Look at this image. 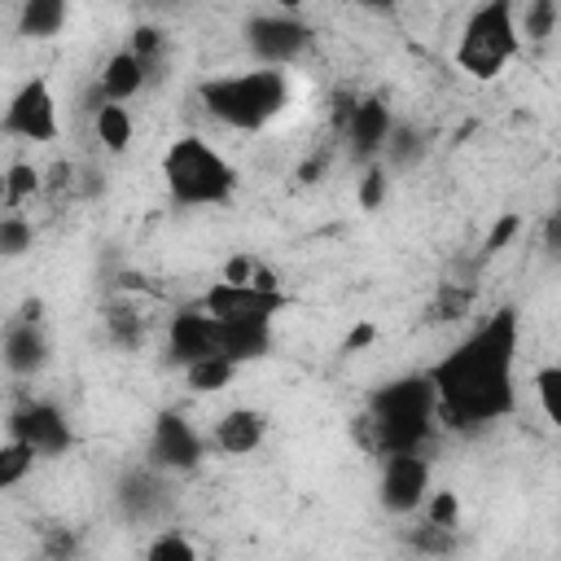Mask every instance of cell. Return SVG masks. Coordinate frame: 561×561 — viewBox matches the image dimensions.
<instances>
[{
    "mask_svg": "<svg viewBox=\"0 0 561 561\" xmlns=\"http://www.w3.org/2000/svg\"><path fill=\"white\" fill-rule=\"evenodd\" d=\"M210 355H219V320L206 316L202 307L175 311L167 329V364L193 368L197 359H210Z\"/></svg>",
    "mask_w": 561,
    "mask_h": 561,
    "instance_id": "7c38bea8",
    "label": "cell"
},
{
    "mask_svg": "<svg viewBox=\"0 0 561 561\" xmlns=\"http://www.w3.org/2000/svg\"><path fill=\"white\" fill-rule=\"evenodd\" d=\"M552 22H557V4H548V0H535V4L517 9V31H522V39H548V35H552Z\"/></svg>",
    "mask_w": 561,
    "mask_h": 561,
    "instance_id": "f546056e",
    "label": "cell"
},
{
    "mask_svg": "<svg viewBox=\"0 0 561 561\" xmlns=\"http://www.w3.org/2000/svg\"><path fill=\"white\" fill-rule=\"evenodd\" d=\"M535 399H539L543 416L561 430V359H557V364H543V368L535 373Z\"/></svg>",
    "mask_w": 561,
    "mask_h": 561,
    "instance_id": "83f0119b",
    "label": "cell"
},
{
    "mask_svg": "<svg viewBox=\"0 0 561 561\" xmlns=\"http://www.w3.org/2000/svg\"><path fill=\"white\" fill-rule=\"evenodd\" d=\"M162 180L180 206H224L237 193L232 162L202 136H175L162 153Z\"/></svg>",
    "mask_w": 561,
    "mask_h": 561,
    "instance_id": "277c9868",
    "label": "cell"
},
{
    "mask_svg": "<svg viewBox=\"0 0 561 561\" xmlns=\"http://www.w3.org/2000/svg\"><path fill=\"white\" fill-rule=\"evenodd\" d=\"M145 561H202V552H197V543L184 535V530H158L153 539H149V548H145Z\"/></svg>",
    "mask_w": 561,
    "mask_h": 561,
    "instance_id": "cb8c5ba5",
    "label": "cell"
},
{
    "mask_svg": "<svg viewBox=\"0 0 561 561\" xmlns=\"http://www.w3.org/2000/svg\"><path fill=\"white\" fill-rule=\"evenodd\" d=\"M522 53V31H517V9L508 0H486L478 4L456 39V70H465L478 83H491L504 75V66Z\"/></svg>",
    "mask_w": 561,
    "mask_h": 561,
    "instance_id": "5b68a950",
    "label": "cell"
},
{
    "mask_svg": "<svg viewBox=\"0 0 561 561\" xmlns=\"http://www.w3.org/2000/svg\"><path fill=\"white\" fill-rule=\"evenodd\" d=\"M517 232H522V215H500L495 228L486 232V245H482V250H486V254H500V250H508V241H513Z\"/></svg>",
    "mask_w": 561,
    "mask_h": 561,
    "instance_id": "836d02e7",
    "label": "cell"
},
{
    "mask_svg": "<svg viewBox=\"0 0 561 561\" xmlns=\"http://www.w3.org/2000/svg\"><path fill=\"white\" fill-rule=\"evenodd\" d=\"M66 22H70V9L61 0H26L18 9V31L26 39H53V35H61Z\"/></svg>",
    "mask_w": 561,
    "mask_h": 561,
    "instance_id": "d6986e66",
    "label": "cell"
},
{
    "mask_svg": "<svg viewBox=\"0 0 561 561\" xmlns=\"http://www.w3.org/2000/svg\"><path fill=\"white\" fill-rule=\"evenodd\" d=\"M197 307L206 316H215L219 324H272L289 307V298H285V289H259V285H224V280H215L197 298Z\"/></svg>",
    "mask_w": 561,
    "mask_h": 561,
    "instance_id": "8992f818",
    "label": "cell"
},
{
    "mask_svg": "<svg viewBox=\"0 0 561 561\" xmlns=\"http://www.w3.org/2000/svg\"><path fill=\"white\" fill-rule=\"evenodd\" d=\"M469 311V289H451V285H443V302L434 307V320H451V316H465Z\"/></svg>",
    "mask_w": 561,
    "mask_h": 561,
    "instance_id": "e575fe53",
    "label": "cell"
},
{
    "mask_svg": "<svg viewBox=\"0 0 561 561\" xmlns=\"http://www.w3.org/2000/svg\"><path fill=\"white\" fill-rule=\"evenodd\" d=\"M307 44H311V26L294 13H254L245 22V48L259 57V66L285 70L307 53Z\"/></svg>",
    "mask_w": 561,
    "mask_h": 561,
    "instance_id": "ba28073f",
    "label": "cell"
},
{
    "mask_svg": "<svg viewBox=\"0 0 561 561\" xmlns=\"http://www.w3.org/2000/svg\"><path fill=\"white\" fill-rule=\"evenodd\" d=\"M31 245H35V224L22 210H9L0 219V254L4 259H22Z\"/></svg>",
    "mask_w": 561,
    "mask_h": 561,
    "instance_id": "484cf974",
    "label": "cell"
},
{
    "mask_svg": "<svg viewBox=\"0 0 561 561\" xmlns=\"http://www.w3.org/2000/svg\"><path fill=\"white\" fill-rule=\"evenodd\" d=\"M197 101L215 123H224L232 131H263L285 114L289 79H285V70H272V66L215 75L197 88Z\"/></svg>",
    "mask_w": 561,
    "mask_h": 561,
    "instance_id": "3957f363",
    "label": "cell"
},
{
    "mask_svg": "<svg viewBox=\"0 0 561 561\" xmlns=\"http://www.w3.org/2000/svg\"><path fill=\"white\" fill-rule=\"evenodd\" d=\"M92 131H96V140H101L105 153H127L131 149V136H136V118H131L127 105L105 101V105L92 110Z\"/></svg>",
    "mask_w": 561,
    "mask_h": 561,
    "instance_id": "ac0fdd59",
    "label": "cell"
},
{
    "mask_svg": "<svg viewBox=\"0 0 561 561\" xmlns=\"http://www.w3.org/2000/svg\"><path fill=\"white\" fill-rule=\"evenodd\" d=\"M206 456V438L193 430L188 416L180 412H162L153 421V434H149V469H162V473H188L197 469Z\"/></svg>",
    "mask_w": 561,
    "mask_h": 561,
    "instance_id": "30bf717a",
    "label": "cell"
},
{
    "mask_svg": "<svg viewBox=\"0 0 561 561\" xmlns=\"http://www.w3.org/2000/svg\"><path fill=\"white\" fill-rule=\"evenodd\" d=\"M548 241L552 245H561V206L552 210V219H548Z\"/></svg>",
    "mask_w": 561,
    "mask_h": 561,
    "instance_id": "f35d334b",
    "label": "cell"
},
{
    "mask_svg": "<svg viewBox=\"0 0 561 561\" xmlns=\"http://www.w3.org/2000/svg\"><path fill=\"white\" fill-rule=\"evenodd\" d=\"M9 438H22L35 447V456H61L75 434H70V421L57 403H44V399H31L22 403L13 416H9Z\"/></svg>",
    "mask_w": 561,
    "mask_h": 561,
    "instance_id": "8fae6325",
    "label": "cell"
},
{
    "mask_svg": "<svg viewBox=\"0 0 561 561\" xmlns=\"http://www.w3.org/2000/svg\"><path fill=\"white\" fill-rule=\"evenodd\" d=\"M412 543L416 548H425V552H447V543H451V530H438V526H421L416 535H412Z\"/></svg>",
    "mask_w": 561,
    "mask_h": 561,
    "instance_id": "d590c367",
    "label": "cell"
},
{
    "mask_svg": "<svg viewBox=\"0 0 561 561\" xmlns=\"http://www.w3.org/2000/svg\"><path fill=\"white\" fill-rule=\"evenodd\" d=\"M394 131V118H390V105L381 96H359V110L346 127V145L359 162H381L386 153V140Z\"/></svg>",
    "mask_w": 561,
    "mask_h": 561,
    "instance_id": "4fadbf2b",
    "label": "cell"
},
{
    "mask_svg": "<svg viewBox=\"0 0 561 561\" xmlns=\"http://www.w3.org/2000/svg\"><path fill=\"white\" fill-rule=\"evenodd\" d=\"M35 447L31 443H22V438H9L4 447H0V486L4 491H13L31 469H35Z\"/></svg>",
    "mask_w": 561,
    "mask_h": 561,
    "instance_id": "603a6c76",
    "label": "cell"
},
{
    "mask_svg": "<svg viewBox=\"0 0 561 561\" xmlns=\"http://www.w3.org/2000/svg\"><path fill=\"white\" fill-rule=\"evenodd\" d=\"M4 136H13V140H26V145H48V140H57L61 136V118H57V96H53V88H48V79H26L18 92H13V101H9V110H4Z\"/></svg>",
    "mask_w": 561,
    "mask_h": 561,
    "instance_id": "52a82bcc",
    "label": "cell"
},
{
    "mask_svg": "<svg viewBox=\"0 0 561 561\" xmlns=\"http://www.w3.org/2000/svg\"><path fill=\"white\" fill-rule=\"evenodd\" d=\"M430 460L421 451H399L381 460V478H377V500L386 513L408 517L416 508H425L430 500Z\"/></svg>",
    "mask_w": 561,
    "mask_h": 561,
    "instance_id": "9c48e42d",
    "label": "cell"
},
{
    "mask_svg": "<svg viewBox=\"0 0 561 561\" xmlns=\"http://www.w3.org/2000/svg\"><path fill=\"white\" fill-rule=\"evenodd\" d=\"M272 351V324H219V355L241 364H254Z\"/></svg>",
    "mask_w": 561,
    "mask_h": 561,
    "instance_id": "e0dca14e",
    "label": "cell"
},
{
    "mask_svg": "<svg viewBox=\"0 0 561 561\" xmlns=\"http://www.w3.org/2000/svg\"><path fill=\"white\" fill-rule=\"evenodd\" d=\"M105 333L114 346H140L145 342V316L131 302H114V307H105Z\"/></svg>",
    "mask_w": 561,
    "mask_h": 561,
    "instance_id": "7402d4cb",
    "label": "cell"
},
{
    "mask_svg": "<svg viewBox=\"0 0 561 561\" xmlns=\"http://www.w3.org/2000/svg\"><path fill=\"white\" fill-rule=\"evenodd\" d=\"M53 359V346H48V333L44 324H31V320H9L4 324V364L13 377H39Z\"/></svg>",
    "mask_w": 561,
    "mask_h": 561,
    "instance_id": "5bb4252c",
    "label": "cell"
},
{
    "mask_svg": "<svg viewBox=\"0 0 561 561\" xmlns=\"http://www.w3.org/2000/svg\"><path fill=\"white\" fill-rule=\"evenodd\" d=\"M373 342V324H359L355 333H346V342H342V351H359V346H368Z\"/></svg>",
    "mask_w": 561,
    "mask_h": 561,
    "instance_id": "74e56055",
    "label": "cell"
},
{
    "mask_svg": "<svg viewBox=\"0 0 561 561\" xmlns=\"http://www.w3.org/2000/svg\"><path fill=\"white\" fill-rule=\"evenodd\" d=\"M263 438H267V416L259 408H228L210 430V447L224 456H250L263 447Z\"/></svg>",
    "mask_w": 561,
    "mask_h": 561,
    "instance_id": "9a60e30c",
    "label": "cell"
},
{
    "mask_svg": "<svg viewBox=\"0 0 561 561\" xmlns=\"http://www.w3.org/2000/svg\"><path fill=\"white\" fill-rule=\"evenodd\" d=\"M39 188H44V180H39V171H35L31 162H13V167L4 171V206H9V210H18L22 202L39 197Z\"/></svg>",
    "mask_w": 561,
    "mask_h": 561,
    "instance_id": "d4e9b609",
    "label": "cell"
},
{
    "mask_svg": "<svg viewBox=\"0 0 561 561\" xmlns=\"http://www.w3.org/2000/svg\"><path fill=\"white\" fill-rule=\"evenodd\" d=\"M127 48H131V53L149 66V75H153V66H158V57H162V48H167V35H162L158 26H149V22H145V26H136V31H131Z\"/></svg>",
    "mask_w": 561,
    "mask_h": 561,
    "instance_id": "1f68e13d",
    "label": "cell"
},
{
    "mask_svg": "<svg viewBox=\"0 0 561 561\" xmlns=\"http://www.w3.org/2000/svg\"><path fill=\"white\" fill-rule=\"evenodd\" d=\"M460 495L451 491V486H438V491H430V500H425V522L430 526H438V530H451L456 535V526H460Z\"/></svg>",
    "mask_w": 561,
    "mask_h": 561,
    "instance_id": "f1b7e54d",
    "label": "cell"
},
{
    "mask_svg": "<svg viewBox=\"0 0 561 561\" xmlns=\"http://www.w3.org/2000/svg\"><path fill=\"white\" fill-rule=\"evenodd\" d=\"M145 83H149V66H145L131 48L110 53L105 66H101V75H96V92H101L105 101H114V105H127L131 96H140Z\"/></svg>",
    "mask_w": 561,
    "mask_h": 561,
    "instance_id": "2e32d148",
    "label": "cell"
},
{
    "mask_svg": "<svg viewBox=\"0 0 561 561\" xmlns=\"http://www.w3.org/2000/svg\"><path fill=\"white\" fill-rule=\"evenodd\" d=\"M118 504L127 508V517H153L158 508H162V482L149 473V469H140V473H127L123 478V486H118Z\"/></svg>",
    "mask_w": 561,
    "mask_h": 561,
    "instance_id": "ffe728a7",
    "label": "cell"
},
{
    "mask_svg": "<svg viewBox=\"0 0 561 561\" xmlns=\"http://www.w3.org/2000/svg\"><path fill=\"white\" fill-rule=\"evenodd\" d=\"M513 364H517V311L500 307L451 355H443L430 368L438 416L456 430H482L491 421H504L517 408Z\"/></svg>",
    "mask_w": 561,
    "mask_h": 561,
    "instance_id": "6da1fadb",
    "label": "cell"
},
{
    "mask_svg": "<svg viewBox=\"0 0 561 561\" xmlns=\"http://www.w3.org/2000/svg\"><path fill=\"white\" fill-rule=\"evenodd\" d=\"M324 171H329V153H311L298 167V184H316V180H324Z\"/></svg>",
    "mask_w": 561,
    "mask_h": 561,
    "instance_id": "8d00e7d4",
    "label": "cell"
},
{
    "mask_svg": "<svg viewBox=\"0 0 561 561\" xmlns=\"http://www.w3.org/2000/svg\"><path fill=\"white\" fill-rule=\"evenodd\" d=\"M386 197H390V171H386V162H368L355 184V202H359V210H381Z\"/></svg>",
    "mask_w": 561,
    "mask_h": 561,
    "instance_id": "4316f807",
    "label": "cell"
},
{
    "mask_svg": "<svg viewBox=\"0 0 561 561\" xmlns=\"http://www.w3.org/2000/svg\"><path fill=\"white\" fill-rule=\"evenodd\" d=\"M434 421H438V394H434L430 373L399 377V381L381 386L368 399V412H364V425H368L373 447L381 456L421 451L430 443V434H434Z\"/></svg>",
    "mask_w": 561,
    "mask_h": 561,
    "instance_id": "7a4b0ae2",
    "label": "cell"
},
{
    "mask_svg": "<svg viewBox=\"0 0 561 561\" xmlns=\"http://www.w3.org/2000/svg\"><path fill=\"white\" fill-rule=\"evenodd\" d=\"M421 149H425V145H421V136H416L408 123H394V131H390V140H386L381 162H390V167H408Z\"/></svg>",
    "mask_w": 561,
    "mask_h": 561,
    "instance_id": "4dcf8cb0",
    "label": "cell"
},
{
    "mask_svg": "<svg viewBox=\"0 0 561 561\" xmlns=\"http://www.w3.org/2000/svg\"><path fill=\"white\" fill-rule=\"evenodd\" d=\"M259 272H263V263L254 259V254H245V250H237V254H228L224 259V285H254L259 280Z\"/></svg>",
    "mask_w": 561,
    "mask_h": 561,
    "instance_id": "d6a6232c",
    "label": "cell"
},
{
    "mask_svg": "<svg viewBox=\"0 0 561 561\" xmlns=\"http://www.w3.org/2000/svg\"><path fill=\"white\" fill-rule=\"evenodd\" d=\"M232 377H237V364L224 355H210V359H197L193 368H184V381L193 394H215V390L232 386Z\"/></svg>",
    "mask_w": 561,
    "mask_h": 561,
    "instance_id": "44dd1931",
    "label": "cell"
}]
</instances>
